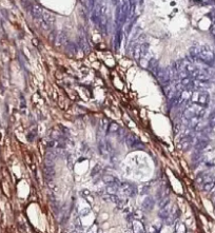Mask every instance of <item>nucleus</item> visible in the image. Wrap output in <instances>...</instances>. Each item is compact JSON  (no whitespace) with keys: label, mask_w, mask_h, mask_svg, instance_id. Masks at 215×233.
Segmentation results:
<instances>
[{"label":"nucleus","mask_w":215,"mask_h":233,"mask_svg":"<svg viewBox=\"0 0 215 233\" xmlns=\"http://www.w3.org/2000/svg\"><path fill=\"white\" fill-rule=\"evenodd\" d=\"M32 41H33V44H34V46H39L38 39L34 38V39H33V40H32Z\"/></svg>","instance_id":"nucleus-11"},{"label":"nucleus","mask_w":215,"mask_h":233,"mask_svg":"<svg viewBox=\"0 0 215 233\" xmlns=\"http://www.w3.org/2000/svg\"><path fill=\"white\" fill-rule=\"evenodd\" d=\"M102 180H104L106 184H108V185H113V184H116V185L120 186V181H119L118 178H116L115 176H112V175L102 176Z\"/></svg>","instance_id":"nucleus-3"},{"label":"nucleus","mask_w":215,"mask_h":233,"mask_svg":"<svg viewBox=\"0 0 215 233\" xmlns=\"http://www.w3.org/2000/svg\"><path fill=\"white\" fill-rule=\"evenodd\" d=\"M160 202H159V207L160 208H162V207H164V206H167V204H169V197H167V196H164V197H162L161 200H159Z\"/></svg>","instance_id":"nucleus-8"},{"label":"nucleus","mask_w":215,"mask_h":233,"mask_svg":"<svg viewBox=\"0 0 215 233\" xmlns=\"http://www.w3.org/2000/svg\"><path fill=\"white\" fill-rule=\"evenodd\" d=\"M22 1H24V2H28V1H30V0H22Z\"/></svg>","instance_id":"nucleus-12"},{"label":"nucleus","mask_w":215,"mask_h":233,"mask_svg":"<svg viewBox=\"0 0 215 233\" xmlns=\"http://www.w3.org/2000/svg\"><path fill=\"white\" fill-rule=\"evenodd\" d=\"M121 190H122V192L125 195L129 197H132L137 193V188L133 185H130V184H121L120 185Z\"/></svg>","instance_id":"nucleus-1"},{"label":"nucleus","mask_w":215,"mask_h":233,"mask_svg":"<svg viewBox=\"0 0 215 233\" xmlns=\"http://www.w3.org/2000/svg\"><path fill=\"white\" fill-rule=\"evenodd\" d=\"M33 12H34L35 14H40V12H41V9L38 7V5H35V7H33Z\"/></svg>","instance_id":"nucleus-9"},{"label":"nucleus","mask_w":215,"mask_h":233,"mask_svg":"<svg viewBox=\"0 0 215 233\" xmlns=\"http://www.w3.org/2000/svg\"><path fill=\"white\" fill-rule=\"evenodd\" d=\"M154 200H153L152 197H147L143 203H141V207H143V209L145 210H152L153 207H154Z\"/></svg>","instance_id":"nucleus-2"},{"label":"nucleus","mask_w":215,"mask_h":233,"mask_svg":"<svg viewBox=\"0 0 215 233\" xmlns=\"http://www.w3.org/2000/svg\"><path fill=\"white\" fill-rule=\"evenodd\" d=\"M158 214H159V216L161 217V218H164V219L168 218L170 215V205H168V208H167V206L162 207V209L160 210Z\"/></svg>","instance_id":"nucleus-4"},{"label":"nucleus","mask_w":215,"mask_h":233,"mask_svg":"<svg viewBox=\"0 0 215 233\" xmlns=\"http://www.w3.org/2000/svg\"><path fill=\"white\" fill-rule=\"evenodd\" d=\"M117 129H118V126L113 123V125L111 126V128H110V131H111V132H114V131H117Z\"/></svg>","instance_id":"nucleus-10"},{"label":"nucleus","mask_w":215,"mask_h":233,"mask_svg":"<svg viewBox=\"0 0 215 233\" xmlns=\"http://www.w3.org/2000/svg\"><path fill=\"white\" fill-rule=\"evenodd\" d=\"M117 191H118V185H116V184L108 185V187H106V193H108V194L115 195Z\"/></svg>","instance_id":"nucleus-5"},{"label":"nucleus","mask_w":215,"mask_h":233,"mask_svg":"<svg viewBox=\"0 0 215 233\" xmlns=\"http://www.w3.org/2000/svg\"><path fill=\"white\" fill-rule=\"evenodd\" d=\"M215 187V179L212 180V181H208V183H205L203 184V189L205 190L206 192H210L212 191L213 188Z\"/></svg>","instance_id":"nucleus-7"},{"label":"nucleus","mask_w":215,"mask_h":233,"mask_svg":"<svg viewBox=\"0 0 215 233\" xmlns=\"http://www.w3.org/2000/svg\"><path fill=\"white\" fill-rule=\"evenodd\" d=\"M102 198H104V200H109V202H111V203H118L119 202L118 197H116L113 194H108V193H106L104 195H102Z\"/></svg>","instance_id":"nucleus-6"}]
</instances>
